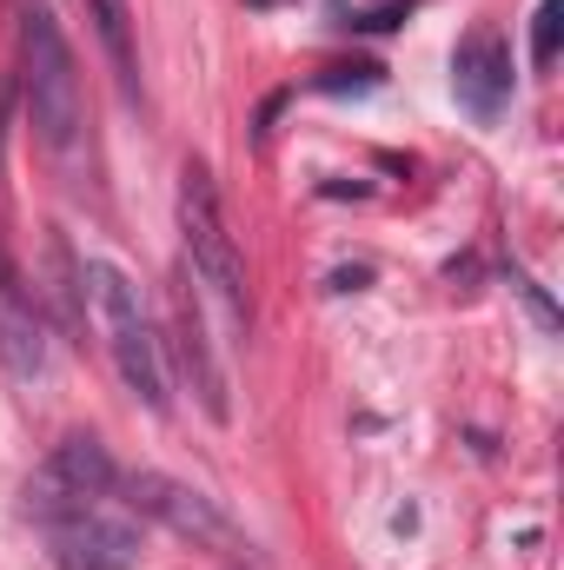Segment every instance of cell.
Returning a JSON list of instances; mask_svg holds the SVG:
<instances>
[{
  "label": "cell",
  "instance_id": "6da1fadb",
  "mask_svg": "<svg viewBox=\"0 0 564 570\" xmlns=\"http://www.w3.org/2000/svg\"><path fill=\"white\" fill-rule=\"evenodd\" d=\"M20 94H27L33 140L60 159H74L80 127H87V100H80L74 47H67L60 20L47 13V0H27V20H20Z\"/></svg>",
  "mask_w": 564,
  "mask_h": 570
},
{
  "label": "cell",
  "instance_id": "7a4b0ae2",
  "mask_svg": "<svg viewBox=\"0 0 564 570\" xmlns=\"http://www.w3.org/2000/svg\"><path fill=\"white\" fill-rule=\"evenodd\" d=\"M80 285H87V305H94V318H100L107 358H114V372L127 379V392L140 399L146 412H166V405H173V392H166V352H159V332H153V318H146L140 285L127 279L114 259H87Z\"/></svg>",
  "mask_w": 564,
  "mask_h": 570
},
{
  "label": "cell",
  "instance_id": "3957f363",
  "mask_svg": "<svg viewBox=\"0 0 564 570\" xmlns=\"http://www.w3.org/2000/svg\"><path fill=\"white\" fill-rule=\"evenodd\" d=\"M179 233H186V273L226 305L233 325H246V266H240V246H233L220 186H213V173L200 159L179 166Z\"/></svg>",
  "mask_w": 564,
  "mask_h": 570
},
{
  "label": "cell",
  "instance_id": "277c9868",
  "mask_svg": "<svg viewBox=\"0 0 564 570\" xmlns=\"http://www.w3.org/2000/svg\"><path fill=\"white\" fill-rule=\"evenodd\" d=\"M114 484H120V471H114L107 444H100V438H87V431H74V438H60V444L33 464V478H27L20 504H27V518H33V524H54V518H74V511L107 504V498H114Z\"/></svg>",
  "mask_w": 564,
  "mask_h": 570
},
{
  "label": "cell",
  "instance_id": "5b68a950",
  "mask_svg": "<svg viewBox=\"0 0 564 570\" xmlns=\"http://www.w3.org/2000/svg\"><path fill=\"white\" fill-rule=\"evenodd\" d=\"M127 504L153 518V524H166L173 538H186V544H200V551H220V558H246L253 544H246V531L206 498V491H193V484H179V478H166V471H134L127 478Z\"/></svg>",
  "mask_w": 564,
  "mask_h": 570
},
{
  "label": "cell",
  "instance_id": "8992f818",
  "mask_svg": "<svg viewBox=\"0 0 564 570\" xmlns=\"http://www.w3.org/2000/svg\"><path fill=\"white\" fill-rule=\"evenodd\" d=\"M47 551L60 570H134L140 564V524L94 504V511H74V518H54L47 524Z\"/></svg>",
  "mask_w": 564,
  "mask_h": 570
},
{
  "label": "cell",
  "instance_id": "52a82bcc",
  "mask_svg": "<svg viewBox=\"0 0 564 570\" xmlns=\"http://www.w3.org/2000/svg\"><path fill=\"white\" fill-rule=\"evenodd\" d=\"M451 94H458V107L478 127H492L505 114V100H512V47H505V33L492 20L458 40V53H451Z\"/></svg>",
  "mask_w": 564,
  "mask_h": 570
},
{
  "label": "cell",
  "instance_id": "ba28073f",
  "mask_svg": "<svg viewBox=\"0 0 564 570\" xmlns=\"http://www.w3.org/2000/svg\"><path fill=\"white\" fill-rule=\"evenodd\" d=\"M173 352H179V372H186V385L200 392L206 419H213V425H226V419H233V399H226V372H220V358H213V345H206V325H200V298L186 292V273H179V285H173Z\"/></svg>",
  "mask_w": 564,
  "mask_h": 570
},
{
  "label": "cell",
  "instance_id": "9c48e42d",
  "mask_svg": "<svg viewBox=\"0 0 564 570\" xmlns=\"http://www.w3.org/2000/svg\"><path fill=\"white\" fill-rule=\"evenodd\" d=\"M87 20H94V33H100V47H107L114 73H120V87H127V94H140V53H134V7H127V0H87Z\"/></svg>",
  "mask_w": 564,
  "mask_h": 570
},
{
  "label": "cell",
  "instance_id": "30bf717a",
  "mask_svg": "<svg viewBox=\"0 0 564 570\" xmlns=\"http://www.w3.org/2000/svg\"><path fill=\"white\" fill-rule=\"evenodd\" d=\"M0 358H7V372L13 379H40V332H33V318L27 312H13V305H0Z\"/></svg>",
  "mask_w": 564,
  "mask_h": 570
},
{
  "label": "cell",
  "instance_id": "8fae6325",
  "mask_svg": "<svg viewBox=\"0 0 564 570\" xmlns=\"http://www.w3.org/2000/svg\"><path fill=\"white\" fill-rule=\"evenodd\" d=\"M419 7L425 0H366V7L346 13V27H352V33H392V27H406Z\"/></svg>",
  "mask_w": 564,
  "mask_h": 570
},
{
  "label": "cell",
  "instance_id": "7c38bea8",
  "mask_svg": "<svg viewBox=\"0 0 564 570\" xmlns=\"http://www.w3.org/2000/svg\"><path fill=\"white\" fill-rule=\"evenodd\" d=\"M558 33H564V0H545L538 20H532V67H552L558 60Z\"/></svg>",
  "mask_w": 564,
  "mask_h": 570
},
{
  "label": "cell",
  "instance_id": "4fadbf2b",
  "mask_svg": "<svg viewBox=\"0 0 564 570\" xmlns=\"http://www.w3.org/2000/svg\"><path fill=\"white\" fill-rule=\"evenodd\" d=\"M379 80H386V67H372V60H359V67H325V73H319L325 94H352V87L366 94V87H379Z\"/></svg>",
  "mask_w": 564,
  "mask_h": 570
},
{
  "label": "cell",
  "instance_id": "5bb4252c",
  "mask_svg": "<svg viewBox=\"0 0 564 570\" xmlns=\"http://www.w3.org/2000/svg\"><path fill=\"white\" fill-rule=\"evenodd\" d=\"M512 285H518V292L532 298V312H538V325H558V305H552V298H545V292H538L532 279H525V273H512Z\"/></svg>",
  "mask_w": 564,
  "mask_h": 570
},
{
  "label": "cell",
  "instance_id": "9a60e30c",
  "mask_svg": "<svg viewBox=\"0 0 564 570\" xmlns=\"http://www.w3.org/2000/svg\"><path fill=\"white\" fill-rule=\"evenodd\" d=\"M372 279V273H366V266H352V273H332V292H359V285Z\"/></svg>",
  "mask_w": 564,
  "mask_h": 570
},
{
  "label": "cell",
  "instance_id": "2e32d148",
  "mask_svg": "<svg viewBox=\"0 0 564 570\" xmlns=\"http://www.w3.org/2000/svg\"><path fill=\"white\" fill-rule=\"evenodd\" d=\"M246 7H280V0H246Z\"/></svg>",
  "mask_w": 564,
  "mask_h": 570
}]
</instances>
